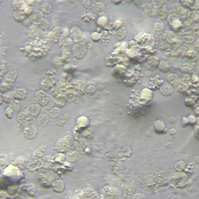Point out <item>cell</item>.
<instances>
[{
  "label": "cell",
  "mask_w": 199,
  "mask_h": 199,
  "mask_svg": "<svg viewBox=\"0 0 199 199\" xmlns=\"http://www.w3.org/2000/svg\"><path fill=\"white\" fill-rule=\"evenodd\" d=\"M157 184L156 179L155 177L146 176L141 181V185L143 190L147 191H152Z\"/></svg>",
  "instance_id": "6da1fadb"
},
{
  "label": "cell",
  "mask_w": 199,
  "mask_h": 199,
  "mask_svg": "<svg viewBox=\"0 0 199 199\" xmlns=\"http://www.w3.org/2000/svg\"><path fill=\"white\" fill-rule=\"evenodd\" d=\"M172 181L175 186L179 188H183L188 184V178L186 175L181 173V172L176 175L174 176Z\"/></svg>",
  "instance_id": "7a4b0ae2"
},
{
  "label": "cell",
  "mask_w": 199,
  "mask_h": 199,
  "mask_svg": "<svg viewBox=\"0 0 199 199\" xmlns=\"http://www.w3.org/2000/svg\"><path fill=\"white\" fill-rule=\"evenodd\" d=\"M35 100L40 106L46 107L49 105L50 98L43 91L39 90L35 94Z\"/></svg>",
  "instance_id": "3957f363"
},
{
  "label": "cell",
  "mask_w": 199,
  "mask_h": 199,
  "mask_svg": "<svg viewBox=\"0 0 199 199\" xmlns=\"http://www.w3.org/2000/svg\"><path fill=\"white\" fill-rule=\"evenodd\" d=\"M121 189L124 195L130 196L135 192L136 187L134 183L130 181H127L121 185Z\"/></svg>",
  "instance_id": "277c9868"
},
{
  "label": "cell",
  "mask_w": 199,
  "mask_h": 199,
  "mask_svg": "<svg viewBox=\"0 0 199 199\" xmlns=\"http://www.w3.org/2000/svg\"><path fill=\"white\" fill-rule=\"evenodd\" d=\"M26 112L30 116L36 118L38 117L41 111L40 105L37 102H30L28 105Z\"/></svg>",
  "instance_id": "5b68a950"
},
{
  "label": "cell",
  "mask_w": 199,
  "mask_h": 199,
  "mask_svg": "<svg viewBox=\"0 0 199 199\" xmlns=\"http://www.w3.org/2000/svg\"><path fill=\"white\" fill-rule=\"evenodd\" d=\"M38 130L35 126H29L24 129L23 134L24 137L28 140H33L36 138L38 135Z\"/></svg>",
  "instance_id": "8992f818"
},
{
  "label": "cell",
  "mask_w": 199,
  "mask_h": 199,
  "mask_svg": "<svg viewBox=\"0 0 199 199\" xmlns=\"http://www.w3.org/2000/svg\"><path fill=\"white\" fill-rule=\"evenodd\" d=\"M119 191L114 187H106L102 190V194L106 198L114 199L118 196Z\"/></svg>",
  "instance_id": "52a82bcc"
},
{
  "label": "cell",
  "mask_w": 199,
  "mask_h": 199,
  "mask_svg": "<svg viewBox=\"0 0 199 199\" xmlns=\"http://www.w3.org/2000/svg\"><path fill=\"white\" fill-rule=\"evenodd\" d=\"M73 52L74 56L78 59L83 58L87 53L85 47L80 45H75L74 46Z\"/></svg>",
  "instance_id": "ba28073f"
},
{
  "label": "cell",
  "mask_w": 199,
  "mask_h": 199,
  "mask_svg": "<svg viewBox=\"0 0 199 199\" xmlns=\"http://www.w3.org/2000/svg\"><path fill=\"white\" fill-rule=\"evenodd\" d=\"M124 169V166L122 162L117 161L114 165H111L110 171L112 175H117L122 173Z\"/></svg>",
  "instance_id": "9c48e42d"
},
{
  "label": "cell",
  "mask_w": 199,
  "mask_h": 199,
  "mask_svg": "<svg viewBox=\"0 0 199 199\" xmlns=\"http://www.w3.org/2000/svg\"><path fill=\"white\" fill-rule=\"evenodd\" d=\"M96 196L95 191L90 188H86L81 191L79 198L80 199H93Z\"/></svg>",
  "instance_id": "30bf717a"
},
{
  "label": "cell",
  "mask_w": 199,
  "mask_h": 199,
  "mask_svg": "<svg viewBox=\"0 0 199 199\" xmlns=\"http://www.w3.org/2000/svg\"><path fill=\"white\" fill-rule=\"evenodd\" d=\"M14 99L23 100L27 98V92L24 89H18L13 92Z\"/></svg>",
  "instance_id": "8fae6325"
},
{
  "label": "cell",
  "mask_w": 199,
  "mask_h": 199,
  "mask_svg": "<svg viewBox=\"0 0 199 199\" xmlns=\"http://www.w3.org/2000/svg\"><path fill=\"white\" fill-rule=\"evenodd\" d=\"M32 118L31 116L26 113H21L19 114L17 117V121L20 125H24L31 121Z\"/></svg>",
  "instance_id": "7c38bea8"
},
{
  "label": "cell",
  "mask_w": 199,
  "mask_h": 199,
  "mask_svg": "<svg viewBox=\"0 0 199 199\" xmlns=\"http://www.w3.org/2000/svg\"><path fill=\"white\" fill-rule=\"evenodd\" d=\"M155 177L156 178L157 184H160V185L162 183L163 184L168 182V181L169 180V176L165 171H161V172H158Z\"/></svg>",
  "instance_id": "4fadbf2b"
},
{
  "label": "cell",
  "mask_w": 199,
  "mask_h": 199,
  "mask_svg": "<svg viewBox=\"0 0 199 199\" xmlns=\"http://www.w3.org/2000/svg\"><path fill=\"white\" fill-rule=\"evenodd\" d=\"M18 77V74L16 72H11L6 74L4 80L6 82L13 84L15 83Z\"/></svg>",
  "instance_id": "5bb4252c"
},
{
  "label": "cell",
  "mask_w": 199,
  "mask_h": 199,
  "mask_svg": "<svg viewBox=\"0 0 199 199\" xmlns=\"http://www.w3.org/2000/svg\"><path fill=\"white\" fill-rule=\"evenodd\" d=\"M154 129L156 133L162 134L165 131L166 126H165V124L162 121L158 120L155 123Z\"/></svg>",
  "instance_id": "9a60e30c"
},
{
  "label": "cell",
  "mask_w": 199,
  "mask_h": 199,
  "mask_svg": "<svg viewBox=\"0 0 199 199\" xmlns=\"http://www.w3.org/2000/svg\"><path fill=\"white\" fill-rule=\"evenodd\" d=\"M38 124L42 128H45L48 125L49 120L48 116L45 115H42L38 117Z\"/></svg>",
  "instance_id": "2e32d148"
},
{
  "label": "cell",
  "mask_w": 199,
  "mask_h": 199,
  "mask_svg": "<svg viewBox=\"0 0 199 199\" xmlns=\"http://www.w3.org/2000/svg\"><path fill=\"white\" fill-rule=\"evenodd\" d=\"M105 162L107 165L111 166L115 162L118 161V159L115 154L113 153H108L105 156Z\"/></svg>",
  "instance_id": "e0dca14e"
},
{
  "label": "cell",
  "mask_w": 199,
  "mask_h": 199,
  "mask_svg": "<svg viewBox=\"0 0 199 199\" xmlns=\"http://www.w3.org/2000/svg\"><path fill=\"white\" fill-rule=\"evenodd\" d=\"M54 80L50 78L45 79L41 83V86L43 90H48L54 86Z\"/></svg>",
  "instance_id": "ac0fdd59"
},
{
  "label": "cell",
  "mask_w": 199,
  "mask_h": 199,
  "mask_svg": "<svg viewBox=\"0 0 199 199\" xmlns=\"http://www.w3.org/2000/svg\"><path fill=\"white\" fill-rule=\"evenodd\" d=\"M9 107L14 111V112L17 113V112H19L20 109H21V104L19 100L14 99L9 105Z\"/></svg>",
  "instance_id": "d6986e66"
},
{
  "label": "cell",
  "mask_w": 199,
  "mask_h": 199,
  "mask_svg": "<svg viewBox=\"0 0 199 199\" xmlns=\"http://www.w3.org/2000/svg\"><path fill=\"white\" fill-rule=\"evenodd\" d=\"M46 150L43 147H41L35 151L33 153V158L34 159H40L43 158L46 154Z\"/></svg>",
  "instance_id": "ffe728a7"
},
{
  "label": "cell",
  "mask_w": 199,
  "mask_h": 199,
  "mask_svg": "<svg viewBox=\"0 0 199 199\" xmlns=\"http://www.w3.org/2000/svg\"><path fill=\"white\" fill-rule=\"evenodd\" d=\"M40 10L44 14H49L52 12V8L51 5L47 3H43L40 6Z\"/></svg>",
  "instance_id": "44dd1931"
},
{
  "label": "cell",
  "mask_w": 199,
  "mask_h": 199,
  "mask_svg": "<svg viewBox=\"0 0 199 199\" xmlns=\"http://www.w3.org/2000/svg\"><path fill=\"white\" fill-rule=\"evenodd\" d=\"M27 14L26 13L22 12L21 11L16 12L14 14V19L16 21L20 22L26 18Z\"/></svg>",
  "instance_id": "7402d4cb"
},
{
  "label": "cell",
  "mask_w": 199,
  "mask_h": 199,
  "mask_svg": "<svg viewBox=\"0 0 199 199\" xmlns=\"http://www.w3.org/2000/svg\"><path fill=\"white\" fill-rule=\"evenodd\" d=\"M61 37L65 42H65L59 41V45L61 48H67L71 46L72 44V42L71 40H69V39L65 36H61Z\"/></svg>",
  "instance_id": "603a6c76"
},
{
  "label": "cell",
  "mask_w": 199,
  "mask_h": 199,
  "mask_svg": "<svg viewBox=\"0 0 199 199\" xmlns=\"http://www.w3.org/2000/svg\"><path fill=\"white\" fill-rule=\"evenodd\" d=\"M4 102L9 105L14 99L13 93H8L5 94L3 96Z\"/></svg>",
  "instance_id": "cb8c5ba5"
},
{
  "label": "cell",
  "mask_w": 199,
  "mask_h": 199,
  "mask_svg": "<svg viewBox=\"0 0 199 199\" xmlns=\"http://www.w3.org/2000/svg\"><path fill=\"white\" fill-rule=\"evenodd\" d=\"M185 164L183 161L177 162L174 165V168H175L176 171L179 172H182L185 169Z\"/></svg>",
  "instance_id": "d4e9b609"
},
{
  "label": "cell",
  "mask_w": 199,
  "mask_h": 199,
  "mask_svg": "<svg viewBox=\"0 0 199 199\" xmlns=\"http://www.w3.org/2000/svg\"><path fill=\"white\" fill-rule=\"evenodd\" d=\"M23 189L27 191L28 194H29V195H31L32 194L33 196L35 195L36 191V187L33 185H24Z\"/></svg>",
  "instance_id": "484cf974"
},
{
  "label": "cell",
  "mask_w": 199,
  "mask_h": 199,
  "mask_svg": "<svg viewBox=\"0 0 199 199\" xmlns=\"http://www.w3.org/2000/svg\"><path fill=\"white\" fill-rule=\"evenodd\" d=\"M61 60L63 62L65 63H69L71 60L72 58V55L69 53H65L61 55Z\"/></svg>",
  "instance_id": "4316f807"
},
{
  "label": "cell",
  "mask_w": 199,
  "mask_h": 199,
  "mask_svg": "<svg viewBox=\"0 0 199 199\" xmlns=\"http://www.w3.org/2000/svg\"><path fill=\"white\" fill-rule=\"evenodd\" d=\"M11 84L7 82L3 83L1 85V93L6 94L11 89Z\"/></svg>",
  "instance_id": "83f0119b"
},
{
  "label": "cell",
  "mask_w": 199,
  "mask_h": 199,
  "mask_svg": "<svg viewBox=\"0 0 199 199\" xmlns=\"http://www.w3.org/2000/svg\"><path fill=\"white\" fill-rule=\"evenodd\" d=\"M59 111L56 108H53L49 111V115L51 118L55 119L59 115Z\"/></svg>",
  "instance_id": "f1b7e54d"
},
{
  "label": "cell",
  "mask_w": 199,
  "mask_h": 199,
  "mask_svg": "<svg viewBox=\"0 0 199 199\" xmlns=\"http://www.w3.org/2000/svg\"><path fill=\"white\" fill-rule=\"evenodd\" d=\"M4 114L9 119H12L14 117V112L9 107L7 108L4 111Z\"/></svg>",
  "instance_id": "f546056e"
},
{
  "label": "cell",
  "mask_w": 199,
  "mask_h": 199,
  "mask_svg": "<svg viewBox=\"0 0 199 199\" xmlns=\"http://www.w3.org/2000/svg\"><path fill=\"white\" fill-rule=\"evenodd\" d=\"M122 153L124 157L130 158L132 156V152L129 148L126 147L123 149Z\"/></svg>",
  "instance_id": "4dcf8cb0"
},
{
  "label": "cell",
  "mask_w": 199,
  "mask_h": 199,
  "mask_svg": "<svg viewBox=\"0 0 199 199\" xmlns=\"http://www.w3.org/2000/svg\"><path fill=\"white\" fill-rule=\"evenodd\" d=\"M63 32V28L60 26H58V27H55L53 29L52 32L54 36L58 37L60 36Z\"/></svg>",
  "instance_id": "1f68e13d"
},
{
  "label": "cell",
  "mask_w": 199,
  "mask_h": 199,
  "mask_svg": "<svg viewBox=\"0 0 199 199\" xmlns=\"http://www.w3.org/2000/svg\"><path fill=\"white\" fill-rule=\"evenodd\" d=\"M49 37L50 39V40H51V41L52 42H54V43H55V42H58V40H57V39H55V38H57L58 37H56L52 33H49Z\"/></svg>",
  "instance_id": "d6a6232c"
},
{
  "label": "cell",
  "mask_w": 199,
  "mask_h": 199,
  "mask_svg": "<svg viewBox=\"0 0 199 199\" xmlns=\"http://www.w3.org/2000/svg\"><path fill=\"white\" fill-rule=\"evenodd\" d=\"M145 196L143 194H135L134 199H146Z\"/></svg>",
  "instance_id": "836d02e7"
},
{
  "label": "cell",
  "mask_w": 199,
  "mask_h": 199,
  "mask_svg": "<svg viewBox=\"0 0 199 199\" xmlns=\"http://www.w3.org/2000/svg\"><path fill=\"white\" fill-rule=\"evenodd\" d=\"M3 102V96H1V104H2Z\"/></svg>",
  "instance_id": "e575fe53"
}]
</instances>
